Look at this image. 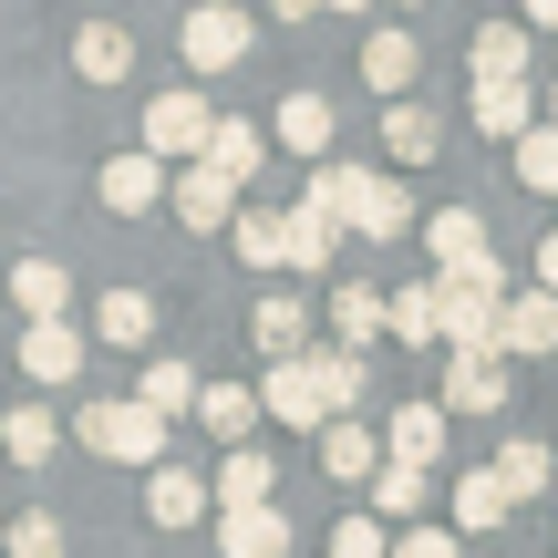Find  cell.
<instances>
[{
	"mask_svg": "<svg viewBox=\"0 0 558 558\" xmlns=\"http://www.w3.org/2000/svg\"><path fill=\"white\" fill-rule=\"evenodd\" d=\"M538 124H558V83H548V94H538Z\"/></svg>",
	"mask_w": 558,
	"mask_h": 558,
	"instance_id": "45",
	"label": "cell"
},
{
	"mask_svg": "<svg viewBox=\"0 0 558 558\" xmlns=\"http://www.w3.org/2000/svg\"><path fill=\"white\" fill-rule=\"evenodd\" d=\"M424 259H435V279H476V269H497L486 218H476V207H435V218H424Z\"/></svg>",
	"mask_w": 558,
	"mask_h": 558,
	"instance_id": "5",
	"label": "cell"
},
{
	"mask_svg": "<svg viewBox=\"0 0 558 558\" xmlns=\"http://www.w3.org/2000/svg\"><path fill=\"white\" fill-rule=\"evenodd\" d=\"M497 352H558V290H507V311H497Z\"/></svg>",
	"mask_w": 558,
	"mask_h": 558,
	"instance_id": "8",
	"label": "cell"
},
{
	"mask_svg": "<svg viewBox=\"0 0 558 558\" xmlns=\"http://www.w3.org/2000/svg\"><path fill=\"white\" fill-rule=\"evenodd\" d=\"M476 83H527V21H486L476 32Z\"/></svg>",
	"mask_w": 558,
	"mask_h": 558,
	"instance_id": "28",
	"label": "cell"
},
{
	"mask_svg": "<svg viewBox=\"0 0 558 558\" xmlns=\"http://www.w3.org/2000/svg\"><path fill=\"white\" fill-rule=\"evenodd\" d=\"M228 228H239V259L248 269H279V218H269V207H239Z\"/></svg>",
	"mask_w": 558,
	"mask_h": 558,
	"instance_id": "38",
	"label": "cell"
},
{
	"mask_svg": "<svg viewBox=\"0 0 558 558\" xmlns=\"http://www.w3.org/2000/svg\"><path fill=\"white\" fill-rule=\"evenodd\" d=\"M373 465H383V435H362L352 414H331V424H320V476H341V486H352V476H373Z\"/></svg>",
	"mask_w": 558,
	"mask_h": 558,
	"instance_id": "21",
	"label": "cell"
},
{
	"mask_svg": "<svg viewBox=\"0 0 558 558\" xmlns=\"http://www.w3.org/2000/svg\"><path fill=\"white\" fill-rule=\"evenodd\" d=\"M197 424H207V435H228V445H248L259 393H248V383H197Z\"/></svg>",
	"mask_w": 558,
	"mask_h": 558,
	"instance_id": "26",
	"label": "cell"
},
{
	"mask_svg": "<svg viewBox=\"0 0 558 558\" xmlns=\"http://www.w3.org/2000/svg\"><path fill=\"white\" fill-rule=\"evenodd\" d=\"M207 507H218V497H207L186 465H156V486H145V518H156V527H197Z\"/></svg>",
	"mask_w": 558,
	"mask_h": 558,
	"instance_id": "23",
	"label": "cell"
},
{
	"mask_svg": "<svg viewBox=\"0 0 558 558\" xmlns=\"http://www.w3.org/2000/svg\"><path fill=\"white\" fill-rule=\"evenodd\" d=\"M94 186H104V207H114V218H145V207L166 197V166H156V156L135 145V156H114V166H104Z\"/></svg>",
	"mask_w": 558,
	"mask_h": 558,
	"instance_id": "13",
	"label": "cell"
},
{
	"mask_svg": "<svg viewBox=\"0 0 558 558\" xmlns=\"http://www.w3.org/2000/svg\"><path fill=\"white\" fill-rule=\"evenodd\" d=\"M166 207H177V218L197 228V239H218V228L239 218V186H228L218 166L197 156V166H166Z\"/></svg>",
	"mask_w": 558,
	"mask_h": 558,
	"instance_id": "6",
	"label": "cell"
},
{
	"mask_svg": "<svg viewBox=\"0 0 558 558\" xmlns=\"http://www.w3.org/2000/svg\"><path fill=\"white\" fill-rule=\"evenodd\" d=\"M414 32H373L362 41V83H373V94H403V83H414Z\"/></svg>",
	"mask_w": 558,
	"mask_h": 558,
	"instance_id": "30",
	"label": "cell"
},
{
	"mask_svg": "<svg viewBox=\"0 0 558 558\" xmlns=\"http://www.w3.org/2000/svg\"><path fill=\"white\" fill-rule=\"evenodd\" d=\"M507 518H518V497L497 486V465L486 476H456V527H507Z\"/></svg>",
	"mask_w": 558,
	"mask_h": 558,
	"instance_id": "32",
	"label": "cell"
},
{
	"mask_svg": "<svg viewBox=\"0 0 558 558\" xmlns=\"http://www.w3.org/2000/svg\"><path fill=\"white\" fill-rule=\"evenodd\" d=\"M548 476H558V456H548V445H527V435L497 456V486H507L518 507H527V497H548Z\"/></svg>",
	"mask_w": 558,
	"mask_h": 558,
	"instance_id": "33",
	"label": "cell"
},
{
	"mask_svg": "<svg viewBox=\"0 0 558 558\" xmlns=\"http://www.w3.org/2000/svg\"><path fill=\"white\" fill-rule=\"evenodd\" d=\"M320 362V393H331V414H352L362 403V352H311Z\"/></svg>",
	"mask_w": 558,
	"mask_h": 558,
	"instance_id": "39",
	"label": "cell"
},
{
	"mask_svg": "<svg viewBox=\"0 0 558 558\" xmlns=\"http://www.w3.org/2000/svg\"><path fill=\"white\" fill-rule=\"evenodd\" d=\"M94 341L145 352V341H156V300H145V290H104V300H94Z\"/></svg>",
	"mask_w": 558,
	"mask_h": 558,
	"instance_id": "16",
	"label": "cell"
},
{
	"mask_svg": "<svg viewBox=\"0 0 558 558\" xmlns=\"http://www.w3.org/2000/svg\"><path fill=\"white\" fill-rule=\"evenodd\" d=\"M218 507H269L279 497V476H269V456L259 445H228V465H218V486H207Z\"/></svg>",
	"mask_w": 558,
	"mask_h": 558,
	"instance_id": "24",
	"label": "cell"
},
{
	"mask_svg": "<svg viewBox=\"0 0 558 558\" xmlns=\"http://www.w3.org/2000/svg\"><path fill=\"white\" fill-rule=\"evenodd\" d=\"M0 558H62V518H41V507L11 518V527H0Z\"/></svg>",
	"mask_w": 558,
	"mask_h": 558,
	"instance_id": "37",
	"label": "cell"
},
{
	"mask_svg": "<svg viewBox=\"0 0 558 558\" xmlns=\"http://www.w3.org/2000/svg\"><path fill=\"white\" fill-rule=\"evenodd\" d=\"M83 445H94L104 465H156L166 456V424L145 414V403H83V424H73Z\"/></svg>",
	"mask_w": 558,
	"mask_h": 558,
	"instance_id": "2",
	"label": "cell"
},
{
	"mask_svg": "<svg viewBox=\"0 0 558 558\" xmlns=\"http://www.w3.org/2000/svg\"><path fill=\"white\" fill-rule=\"evenodd\" d=\"M383 145H393L403 166H424L435 156V114H424V104H393V114H383Z\"/></svg>",
	"mask_w": 558,
	"mask_h": 558,
	"instance_id": "35",
	"label": "cell"
},
{
	"mask_svg": "<svg viewBox=\"0 0 558 558\" xmlns=\"http://www.w3.org/2000/svg\"><path fill=\"white\" fill-rule=\"evenodd\" d=\"M383 331H393V341H445V320H435V279H414V290L383 300Z\"/></svg>",
	"mask_w": 558,
	"mask_h": 558,
	"instance_id": "31",
	"label": "cell"
},
{
	"mask_svg": "<svg viewBox=\"0 0 558 558\" xmlns=\"http://www.w3.org/2000/svg\"><path fill=\"white\" fill-rule=\"evenodd\" d=\"M177 41H186V62H197V73H228V62H248V11H228V0H197Z\"/></svg>",
	"mask_w": 558,
	"mask_h": 558,
	"instance_id": "7",
	"label": "cell"
},
{
	"mask_svg": "<svg viewBox=\"0 0 558 558\" xmlns=\"http://www.w3.org/2000/svg\"><path fill=\"white\" fill-rule=\"evenodd\" d=\"M300 197H311L320 218L362 228V239H403V228H414V197H403L393 177H373V166H311V186H300Z\"/></svg>",
	"mask_w": 558,
	"mask_h": 558,
	"instance_id": "1",
	"label": "cell"
},
{
	"mask_svg": "<svg viewBox=\"0 0 558 558\" xmlns=\"http://www.w3.org/2000/svg\"><path fill=\"white\" fill-rule=\"evenodd\" d=\"M383 456L393 465H435L445 456V403H403V414L383 424Z\"/></svg>",
	"mask_w": 558,
	"mask_h": 558,
	"instance_id": "15",
	"label": "cell"
},
{
	"mask_svg": "<svg viewBox=\"0 0 558 558\" xmlns=\"http://www.w3.org/2000/svg\"><path fill=\"white\" fill-rule=\"evenodd\" d=\"M331 248H341V218H320L311 197L279 207V269H331Z\"/></svg>",
	"mask_w": 558,
	"mask_h": 558,
	"instance_id": "10",
	"label": "cell"
},
{
	"mask_svg": "<svg viewBox=\"0 0 558 558\" xmlns=\"http://www.w3.org/2000/svg\"><path fill=\"white\" fill-rule=\"evenodd\" d=\"M331 331H341V352H373V331H383V290L373 279H341L331 290Z\"/></svg>",
	"mask_w": 558,
	"mask_h": 558,
	"instance_id": "25",
	"label": "cell"
},
{
	"mask_svg": "<svg viewBox=\"0 0 558 558\" xmlns=\"http://www.w3.org/2000/svg\"><path fill=\"white\" fill-rule=\"evenodd\" d=\"M52 445H62V424L41 414V403H11V414H0V456L11 465H52Z\"/></svg>",
	"mask_w": 558,
	"mask_h": 558,
	"instance_id": "27",
	"label": "cell"
},
{
	"mask_svg": "<svg viewBox=\"0 0 558 558\" xmlns=\"http://www.w3.org/2000/svg\"><path fill=\"white\" fill-rule=\"evenodd\" d=\"M393 558H465V548L445 538V527H403V538H393Z\"/></svg>",
	"mask_w": 558,
	"mask_h": 558,
	"instance_id": "41",
	"label": "cell"
},
{
	"mask_svg": "<svg viewBox=\"0 0 558 558\" xmlns=\"http://www.w3.org/2000/svg\"><path fill=\"white\" fill-rule=\"evenodd\" d=\"M331 558H393L383 518H341V527H331Z\"/></svg>",
	"mask_w": 558,
	"mask_h": 558,
	"instance_id": "40",
	"label": "cell"
},
{
	"mask_svg": "<svg viewBox=\"0 0 558 558\" xmlns=\"http://www.w3.org/2000/svg\"><path fill=\"white\" fill-rule=\"evenodd\" d=\"M21 373L32 383H73L83 373V331L73 320H32V331H21Z\"/></svg>",
	"mask_w": 558,
	"mask_h": 558,
	"instance_id": "12",
	"label": "cell"
},
{
	"mask_svg": "<svg viewBox=\"0 0 558 558\" xmlns=\"http://www.w3.org/2000/svg\"><path fill=\"white\" fill-rule=\"evenodd\" d=\"M320 11H341V21H352V11H373V0H320Z\"/></svg>",
	"mask_w": 558,
	"mask_h": 558,
	"instance_id": "46",
	"label": "cell"
},
{
	"mask_svg": "<svg viewBox=\"0 0 558 558\" xmlns=\"http://www.w3.org/2000/svg\"><path fill=\"white\" fill-rule=\"evenodd\" d=\"M248 341H259L269 362H290V352H311V311H300L290 290H269L259 311H248Z\"/></svg>",
	"mask_w": 558,
	"mask_h": 558,
	"instance_id": "17",
	"label": "cell"
},
{
	"mask_svg": "<svg viewBox=\"0 0 558 558\" xmlns=\"http://www.w3.org/2000/svg\"><path fill=\"white\" fill-rule=\"evenodd\" d=\"M73 73H83V83H124V73H135V32L83 21V32H73Z\"/></svg>",
	"mask_w": 558,
	"mask_h": 558,
	"instance_id": "14",
	"label": "cell"
},
{
	"mask_svg": "<svg viewBox=\"0 0 558 558\" xmlns=\"http://www.w3.org/2000/svg\"><path fill=\"white\" fill-rule=\"evenodd\" d=\"M538 290H558V228L538 239Z\"/></svg>",
	"mask_w": 558,
	"mask_h": 558,
	"instance_id": "42",
	"label": "cell"
},
{
	"mask_svg": "<svg viewBox=\"0 0 558 558\" xmlns=\"http://www.w3.org/2000/svg\"><path fill=\"white\" fill-rule=\"evenodd\" d=\"M507 403V352H456L445 362V414H497Z\"/></svg>",
	"mask_w": 558,
	"mask_h": 558,
	"instance_id": "9",
	"label": "cell"
},
{
	"mask_svg": "<svg viewBox=\"0 0 558 558\" xmlns=\"http://www.w3.org/2000/svg\"><path fill=\"white\" fill-rule=\"evenodd\" d=\"M218 548L228 558H290V518H279V497L269 507H228V518H218Z\"/></svg>",
	"mask_w": 558,
	"mask_h": 558,
	"instance_id": "11",
	"label": "cell"
},
{
	"mask_svg": "<svg viewBox=\"0 0 558 558\" xmlns=\"http://www.w3.org/2000/svg\"><path fill=\"white\" fill-rule=\"evenodd\" d=\"M527 124H538V94H527V83H476V135L518 145Z\"/></svg>",
	"mask_w": 558,
	"mask_h": 558,
	"instance_id": "22",
	"label": "cell"
},
{
	"mask_svg": "<svg viewBox=\"0 0 558 558\" xmlns=\"http://www.w3.org/2000/svg\"><path fill=\"white\" fill-rule=\"evenodd\" d=\"M527 11V32H558V0H518Z\"/></svg>",
	"mask_w": 558,
	"mask_h": 558,
	"instance_id": "43",
	"label": "cell"
},
{
	"mask_svg": "<svg viewBox=\"0 0 558 558\" xmlns=\"http://www.w3.org/2000/svg\"><path fill=\"white\" fill-rule=\"evenodd\" d=\"M11 300H21V320H62V311H73V269H62V259H21Z\"/></svg>",
	"mask_w": 558,
	"mask_h": 558,
	"instance_id": "18",
	"label": "cell"
},
{
	"mask_svg": "<svg viewBox=\"0 0 558 558\" xmlns=\"http://www.w3.org/2000/svg\"><path fill=\"white\" fill-rule=\"evenodd\" d=\"M207 124H218V114H207L197 94H156V104H145V156H156V166H197L207 156Z\"/></svg>",
	"mask_w": 558,
	"mask_h": 558,
	"instance_id": "4",
	"label": "cell"
},
{
	"mask_svg": "<svg viewBox=\"0 0 558 558\" xmlns=\"http://www.w3.org/2000/svg\"><path fill=\"white\" fill-rule=\"evenodd\" d=\"M518 186L527 197H558V124H527L518 135Z\"/></svg>",
	"mask_w": 558,
	"mask_h": 558,
	"instance_id": "34",
	"label": "cell"
},
{
	"mask_svg": "<svg viewBox=\"0 0 558 558\" xmlns=\"http://www.w3.org/2000/svg\"><path fill=\"white\" fill-rule=\"evenodd\" d=\"M373 507H383V518H414V507H424V465H393V456H383L373 465Z\"/></svg>",
	"mask_w": 558,
	"mask_h": 558,
	"instance_id": "36",
	"label": "cell"
},
{
	"mask_svg": "<svg viewBox=\"0 0 558 558\" xmlns=\"http://www.w3.org/2000/svg\"><path fill=\"white\" fill-rule=\"evenodd\" d=\"M269 11H279V21H311V11H320V0H269Z\"/></svg>",
	"mask_w": 558,
	"mask_h": 558,
	"instance_id": "44",
	"label": "cell"
},
{
	"mask_svg": "<svg viewBox=\"0 0 558 558\" xmlns=\"http://www.w3.org/2000/svg\"><path fill=\"white\" fill-rule=\"evenodd\" d=\"M259 414H279L290 435H320V424H331V393H320V362H311V352L269 362V383H259Z\"/></svg>",
	"mask_w": 558,
	"mask_h": 558,
	"instance_id": "3",
	"label": "cell"
},
{
	"mask_svg": "<svg viewBox=\"0 0 558 558\" xmlns=\"http://www.w3.org/2000/svg\"><path fill=\"white\" fill-rule=\"evenodd\" d=\"M279 145H290V156H331V104H320V94H290V104H279Z\"/></svg>",
	"mask_w": 558,
	"mask_h": 558,
	"instance_id": "29",
	"label": "cell"
},
{
	"mask_svg": "<svg viewBox=\"0 0 558 558\" xmlns=\"http://www.w3.org/2000/svg\"><path fill=\"white\" fill-rule=\"evenodd\" d=\"M135 403H145V414H156V424L197 414V373H186L177 352H156V362H145V383H135Z\"/></svg>",
	"mask_w": 558,
	"mask_h": 558,
	"instance_id": "20",
	"label": "cell"
},
{
	"mask_svg": "<svg viewBox=\"0 0 558 558\" xmlns=\"http://www.w3.org/2000/svg\"><path fill=\"white\" fill-rule=\"evenodd\" d=\"M259 156H269V135H259V124H239V114H218V124H207V166H218L228 186H248V177H259Z\"/></svg>",
	"mask_w": 558,
	"mask_h": 558,
	"instance_id": "19",
	"label": "cell"
}]
</instances>
